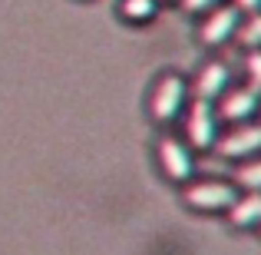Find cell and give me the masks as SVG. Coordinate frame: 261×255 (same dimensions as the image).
<instances>
[{
	"label": "cell",
	"mask_w": 261,
	"mask_h": 255,
	"mask_svg": "<svg viewBox=\"0 0 261 255\" xmlns=\"http://www.w3.org/2000/svg\"><path fill=\"white\" fill-rule=\"evenodd\" d=\"M238 186L231 179H189L185 186H178V199L189 212L195 216H225L228 205L235 202Z\"/></svg>",
	"instance_id": "obj_2"
},
{
	"label": "cell",
	"mask_w": 261,
	"mask_h": 255,
	"mask_svg": "<svg viewBox=\"0 0 261 255\" xmlns=\"http://www.w3.org/2000/svg\"><path fill=\"white\" fill-rule=\"evenodd\" d=\"M162 13L159 0H116V17L126 27H149Z\"/></svg>",
	"instance_id": "obj_10"
},
{
	"label": "cell",
	"mask_w": 261,
	"mask_h": 255,
	"mask_svg": "<svg viewBox=\"0 0 261 255\" xmlns=\"http://www.w3.org/2000/svg\"><path fill=\"white\" fill-rule=\"evenodd\" d=\"M225 4V0H178V7H182V13H189V17H202L205 10H212V7Z\"/></svg>",
	"instance_id": "obj_14"
},
{
	"label": "cell",
	"mask_w": 261,
	"mask_h": 255,
	"mask_svg": "<svg viewBox=\"0 0 261 255\" xmlns=\"http://www.w3.org/2000/svg\"><path fill=\"white\" fill-rule=\"evenodd\" d=\"M152 156H155V166H159L162 179L172 186H185L189 179H195V149L182 140L178 133H169L162 129L152 143Z\"/></svg>",
	"instance_id": "obj_3"
},
{
	"label": "cell",
	"mask_w": 261,
	"mask_h": 255,
	"mask_svg": "<svg viewBox=\"0 0 261 255\" xmlns=\"http://www.w3.org/2000/svg\"><path fill=\"white\" fill-rule=\"evenodd\" d=\"M225 222L238 232L258 229V222H261V192H238L235 202L225 212Z\"/></svg>",
	"instance_id": "obj_9"
},
{
	"label": "cell",
	"mask_w": 261,
	"mask_h": 255,
	"mask_svg": "<svg viewBox=\"0 0 261 255\" xmlns=\"http://www.w3.org/2000/svg\"><path fill=\"white\" fill-rule=\"evenodd\" d=\"M162 7H178V0H159Z\"/></svg>",
	"instance_id": "obj_16"
},
{
	"label": "cell",
	"mask_w": 261,
	"mask_h": 255,
	"mask_svg": "<svg viewBox=\"0 0 261 255\" xmlns=\"http://www.w3.org/2000/svg\"><path fill=\"white\" fill-rule=\"evenodd\" d=\"M212 153L218 159H228V163H242V159H251V156H261V120L225 126Z\"/></svg>",
	"instance_id": "obj_6"
},
{
	"label": "cell",
	"mask_w": 261,
	"mask_h": 255,
	"mask_svg": "<svg viewBox=\"0 0 261 255\" xmlns=\"http://www.w3.org/2000/svg\"><path fill=\"white\" fill-rule=\"evenodd\" d=\"M231 4H235L242 13H255V10H261V0H231Z\"/></svg>",
	"instance_id": "obj_15"
},
{
	"label": "cell",
	"mask_w": 261,
	"mask_h": 255,
	"mask_svg": "<svg viewBox=\"0 0 261 255\" xmlns=\"http://www.w3.org/2000/svg\"><path fill=\"white\" fill-rule=\"evenodd\" d=\"M258 120H261V109H258Z\"/></svg>",
	"instance_id": "obj_18"
},
{
	"label": "cell",
	"mask_w": 261,
	"mask_h": 255,
	"mask_svg": "<svg viewBox=\"0 0 261 255\" xmlns=\"http://www.w3.org/2000/svg\"><path fill=\"white\" fill-rule=\"evenodd\" d=\"M218 109V120L222 126H235V123H248V120H258V109H261V93L251 83H231L218 96L215 103Z\"/></svg>",
	"instance_id": "obj_7"
},
{
	"label": "cell",
	"mask_w": 261,
	"mask_h": 255,
	"mask_svg": "<svg viewBox=\"0 0 261 255\" xmlns=\"http://www.w3.org/2000/svg\"><path fill=\"white\" fill-rule=\"evenodd\" d=\"M235 43L242 47L245 53H248V50H261V10L242 13V24H238Z\"/></svg>",
	"instance_id": "obj_12"
},
{
	"label": "cell",
	"mask_w": 261,
	"mask_h": 255,
	"mask_svg": "<svg viewBox=\"0 0 261 255\" xmlns=\"http://www.w3.org/2000/svg\"><path fill=\"white\" fill-rule=\"evenodd\" d=\"M245 83H251L261 93V50L245 53Z\"/></svg>",
	"instance_id": "obj_13"
},
{
	"label": "cell",
	"mask_w": 261,
	"mask_h": 255,
	"mask_svg": "<svg viewBox=\"0 0 261 255\" xmlns=\"http://www.w3.org/2000/svg\"><path fill=\"white\" fill-rule=\"evenodd\" d=\"M178 123H182V140L189 143L195 153H212L215 143H218V136H222V129H225L222 120H218L215 103L195 100V96H192L189 106L182 109Z\"/></svg>",
	"instance_id": "obj_4"
},
{
	"label": "cell",
	"mask_w": 261,
	"mask_h": 255,
	"mask_svg": "<svg viewBox=\"0 0 261 255\" xmlns=\"http://www.w3.org/2000/svg\"><path fill=\"white\" fill-rule=\"evenodd\" d=\"M258 236H261V222H258Z\"/></svg>",
	"instance_id": "obj_17"
},
{
	"label": "cell",
	"mask_w": 261,
	"mask_h": 255,
	"mask_svg": "<svg viewBox=\"0 0 261 255\" xmlns=\"http://www.w3.org/2000/svg\"><path fill=\"white\" fill-rule=\"evenodd\" d=\"M231 182L238 186V192H261V156H251V159L235 163Z\"/></svg>",
	"instance_id": "obj_11"
},
{
	"label": "cell",
	"mask_w": 261,
	"mask_h": 255,
	"mask_svg": "<svg viewBox=\"0 0 261 255\" xmlns=\"http://www.w3.org/2000/svg\"><path fill=\"white\" fill-rule=\"evenodd\" d=\"M192 100V86H189V77H182L178 70H162L159 77L152 80L149 86V96H146V116L152 126L159 129H169L178 123L182 109L189 106Z\"/></svg>",
	"instance_id": "obj_1"
},
{
	"label": "cell",
	"mask_w": 261,
	"mask_h": 255,
	"mask_svg": "<svg viewBox=\"0 0 261 255\" xmlns=\"http://www.w3.org/2000/svg\"><path fill=\"white\" fill-rule=\"evenodd\" d=\"M238 24H242V10L231 0H225V4L205 10L202 17H195V43L212 53L222 50V47H228L235 40Z\"/></svg>",
	"instance_id": "obj_5"
},
{
	"label": "cell",
	"mask_w": 261,
	"mask_h": 255,
	"mask_svg": "<svg viewBox=\"0 0 261 255\" xmlns=\"http://www.w3.org/2000/svg\"><path fill=\"white\" fill-rule=\"evenodd\" d=\"M231 83H235V70H231V63L222 60V57H208L195 70V77H189L192 96H195V100H208V103H218V96Z\"/></svg>",
	"instance_id": "obj_8"
}]
</instances>
